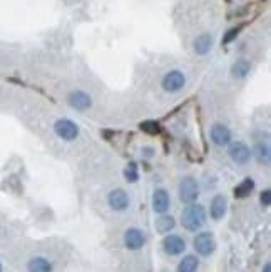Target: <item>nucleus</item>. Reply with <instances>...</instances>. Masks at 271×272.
Listing matches in <instances>:
<instances>
[{"mask_svg": "<svg viewBox=\"0 0 271 272\" xmlns=\"http://www.w3.org/2000/svg\"><path fill=\"white\" fill-rule=\"evenodd\" d=\"M181 222L186 231L196 232L206 224V209L201 204H189L184 211H182Z\"/></svg>", "mask_w": 271, "mask_h": 272, "instance_id": "nucleus-1", "label": "nucleus"}, {"mask_svg": "<svg viewBox=\"0 0 271 272\" xmlns=\"http://www.w3.org/2000/svg\"><path fill=\"white\" fill-rule=\"evenodd\" d=\"M171 207V197L166 189H156L153 194V209L156 214H166Z\"/></svg>", "mask_w": 271, "mask_h": 272, "instance_id": "nucleus-10", "label": "nucleus"}, {"mask_svg": "<svg viewBox=\"0 0 271 272\" xmlns=\"http://www.w3.org/2000/svg\"><path fill=\"white\" fill-rule=\"evenodd\" d=\"M67 101H69V106L72 109H76V111H87V109L92 106L91 96L86 92H82V90L71 92L69 97H67Z\"/></svg>", "mask_w": 271, "mask_h": 272, "instance_id": "nucleus-11", "label": "nucleus"}, {"mask_svg": "<svg viewBox=\"0 0 271 272\" xmlns=\"http://www.w3.org/2000/svg\"><path fill=\"white\" fill-rule=\"evenodd\" d=\"M211 140L220 147H225L229 142H231V130H229L226 125L223 124H216L213 125L211 129Z\"/></svg>", "mask_w": 271, "mask_h": 272, "instance_id": "nucleus-12", "label": "nucleus"}, {"mask_svg": "<svg viewBox=\"0 0 271 272\" xmlns=\"http://www.w3.org/2000/svg\"><path fill=\"white\" fill-rule=\"evenodd\" d=\"M163 249L168 255H179L186 250V240L178 234L166 235L163 239Z\"/></svg>", "mask_w": 271, "mask_h": 272, "instance_id": "nucleus-7", "label": "nucleus"}, {"mask_svg": "<svg viewBox=\"0 0 271 272\" xmlns=\"http://www.w3.org/2000/svg\"><path fill=\"white\" fill-rule=\"evenodd\" d=\"M29 272H52V264L45 257H32L27 264Z\"/></svg>", "mask_w": 271, "mask_h": 272, "instance_id": "nucleus-16", "label": "nucleus"}, {"mask_svg": "<svg viewBox=\"0 0 271 272\" xmlns=\"http://www.w3.org/2000/svg\"><path fill=\"white\" fill-rule=\"evenodd\" d=\"M141 129H143L144 132L154 135V134H158L159 130H161V125L156 122V120H146V122L141 124Z\"/></svg>", "mask_w": 271, "mask_h": 272, "instance_id": "nucleus-22", "label": "nucleus"}, {"mask_svg": "<svg viewBox=\"0 0 271 272\" xmlns=\"http://www.w3.org/2000/svg\"><path fill=\"white\" fill-rule=\"evenodd\" d=\"M192 47H194L196 54L206 55L208 52L211 50V47H213V35H211V34H201V35H197V37L194 39V44H192Z\"/></svg>", "mask_w": 271, "mask_h": 272, "instance_id": "nucleus-14", "label": "nucleus"}, {"mask_svg": "<svg viewBox=\"0 0 271 272\" xmlns=\"http://www.w3.org/2000/svg\"><path fill=\"white\" fill-rule=\"evenodd\" d=\"M197 269H199V259L194 254H187L181 259L176 272H197Z\"/></svg>", "mask_w": 271, "mask_h": 272, "instance_id": "nucleus-15", "label": "nucleus"}, {"mask_svg": "<svg viewBox=\"0 0 271 272\" xmlns=\"http://www.w3.org/2000/svg\"><path fill=\"white\" fill-rule=\"evenodd\" d=\"M239 30H241V27H236V29H231V30H228V34L225 35V37H223V44H229V42H233L234 39L238 37Z\"/></svg>", "mask_w": 271, "mask_h": 272, "instance_id": "nucleus-23", "label": "nucleus"}, {"mask_svg": "<svg viewBox=\"0 0 271 272\" xmlns=\"http://www.w3.org/2000/svg\"><path fill=\"white\" fill-rule=\"evenodd\" d=\"M107 202H109V207L117 212L126 211V209H129V206H131V199H129L127 192L124 189H114L109 192Z\"/></svg>", "mask_w": 271, "mask_h": 272, "instance_id": "nucleus-5", "label": "nucleus"}, {"mask_svg": "<svg viewBox=\"0 0 271 272\" xmlns=\"http://www.w3.org/2000/svg\"><path fill=\"white\" fill-rule=\"evenodd\" d=\"M124 244L129 250H139L146 245V234L138 227H131L124 232Z\"/></svg>", "mask_w": 271, "mask_h": 272, "instance_id": "nucleus-8", "label": "nucleus"}, {"mask_svg": "<svg viewBox=\"0 0 271 272\" xmlns=\"http://www.w3.org/2000/svg\"><path fill=\"white\" fill-rule=\"evenodd\" d=\"M124 175H126V179L129 182H136L139 179V170H138V165H136V162H131L127 167H126V170H124Z\"/></svg>", "mask_w": 271, "mask_h": 272, "instance_id": "nucleus-21", "label": "nucleus"}, {"mask_svg": "<svg viewBox=\"0 0 271 272\" xmlns=\"http://www.w3.org/2000/svg\"><path fill=\"white\" fill-rule=\"evenodd\" d=\"M0 272H4V269H2V262H0Z\"/></svg>", "mask_w": 271, "mask_h": 272, "instance_id": "nucleus-27", "label": "nucleus"}, {"mask_svg": "<svg viewBox=\"0 0 271 272\" xmlns=\"http://www.w3.org/2000/svg\"><path fill=\"white\" fill-rule=\"evenodd\" d=\"M253 189H254V182H253V179H249L248 177V179H244L239 186L234 187V196L239 197V199L248 197L253 192Z\"/></svg>", "mask_w": 271, "mask_h": 272, "instance_id": "nucleus-19", "label": "nucleus"}, {"mask_svg": "<svg viewBox=\"0 0 271 272\" xmlns=\"http://www.w3.org/2000/svg\"><path fill=\"white\" fill-rule=\"evenodd\" d=\"M263 272H271V265H269V264H264Z\"/></svg>", "mask_w": 271, "mask_h": 272, "instance_id": "nucleus-25", "label": "nucleus"}, {"mask_svg": "<svg viewBox=\"0 0 271 272\" xmlns=\"http://www.w3.org/2000/svg\"><path fill=\"white\" fill-rule=\"evenodd\" d=\"M54 130H55L57 137L62 140H67V142L76 140L79 137V127H77V124L72 122L71 119H59L54 124Z\"/></svg>", "mask_w": 271, "mask_h": 272, "instance_id": "nucleus-3", "label": "nucleus"}, {"mask_svg": "<svg viewBox=\"0 0 271 272\" xmlns=\"http://www.w3.org/2000/svg\"><path fill=\"white\" fill-rule=\"evenodd\" d=\"M186 85V75L181 70H171L163 78V88L166 92H178Z\"/></svg>", "mask_w": 271, "mask_h": 272, "instance_id": "nucleus-6", "label": "nucleus"}, {"mask_svg": "<svg viewBox=\"0 0 271 272\" xmlns=\"http://www.w3.org/2000/svg\"><path fill=\"white\" fill-rule=\"evenodd\" d=\"M144 154H148V157L153 155V149H144Z\"/></svg>", "mask_w": 271, "mask_h": 272, "instance_id": "nucleus-26", "label": "nucleus"}, {"mask_svg": "<svg viewBox=\"0 0 271 272\" xmlns=\"http://www.w3.org/2000/svg\"><path fill=\"white\" fill-rule=\"evenodd\" d=\"M199 197V184L194 177L186 175L179 184V201L186 206L194 204Z\"/></svg>", "mask_w": 271, "mask_h": 272, "instance_id": "nucleus-2", "label": "nucleus"}, {"mask_svg": "<svg viewBox=\"0 0 271 272\" xmlns=\"http://www.w3.org/2000/svg\"><path fill=\"white\" fill-rule=\"evenodd\" d=\"M249 70H251V64H249V60L246 59H239L236 60L233 64L231 67V72H233V75L234 77H238V78H243V77H246L249 74Z\"/></svg>", "mask_w": 271, "mask_h": 272, "instance_id": "nucleus-18", "label": "nucleus"}, {"mask_svg": "<svg viewBox=\"0 0 271 272\" xmlns=\"http://www.w3.org/2000/svg\"><path fill=\"white\" fill-rule=\"evenodd\" d=\"M259 201H261V206L264 207H269V202H271V192L266 189L264 192H261V196H259Z\"/></svg>", "mask_w": 271, "mask_h": 272, "instance_id": "nucleus-24", "label": "nucleus"}, {"mask_svg": "<svg viewBox=\"0 0 271 272\" xmlns=\"http://www.w3.org/2000/svg\"><path fill=\"white\" fill-rule=\"evenodd\" d=\"M254 155H256L258 162H261V164H268V162H269V147H268V144L258 142L256 147H254Z\"/></svg>", "mask_w": 271, "mask_h": 272, "instance_id": "nucleus-20", "label": "nucleus"}, {"mask_svg": "<svg viewBox=\"0 0 271 272\" xmlns=\"http://www.w3.org/2000/svg\"><path fill=\"white\" fill-rule=\"evenodd\" d=\"M229 157H231L233 162H236V164L243 165L246 164L249 160V157H251V150L244 142H233L229 145Z\"/></svg>", "mask_w": 271, "mask_h": 272, "instance_id": "nucleus-9", "label": "nucleus"}, {"mask_svg": "<svg viewBox=\"0 0 271 272\" xmlns=\"http://www.w3.org/2000/svg\"><path fill=\"white\" fill-rule=\"evenodd\" d=\"M192 244H194L196 252L202 255V257H208V255H211L216 250V240L211 232H199L194 237Z\"/></svg>", "mask_w": 271, "mask_h": 272, "instance_id": "nucleus-4", "label": "nucleus"}, {"mask_svg": "<svg viewBox=\"0 0 271 272\" xmlns=\"http://www.w3.org/2000/svg\"><path fill=\"white\" fill-rule=\"evenodd\" d=\"M176 227V221L173 216H168V214H163L158 221H156V231L159 234H169V231H173Z\"/></svg>", "mask_w": 271, "mask_h": 272, "instance_id": "nucleus-17", "label": "nucleus"}, {"mask_svg": "<svg viewBox=\"0 0 271 272\" xmlns=\"http://www.w3.org/2000/svg\"><path fill=\"white\" fill-rule=\"evenodd\" d=\"M226 211H228L226 197L225 196H215V197H213L211 206H210L211 219H215V221H221V219L226 216Z\"/></svg>", "mask_w": 271, "mask_h": 272, "instance_id": "nucleus-13", "label": "nucleus"}]
</instances>
